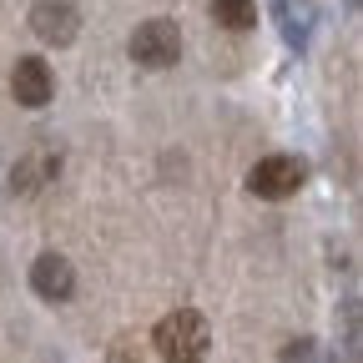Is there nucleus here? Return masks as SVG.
<instances>
[{
  "instance_id": "nucleus-1",
  "label": "nucleus",
  "mask_w": 363,
  "mask_h": 363,
  "mask_svg": "<svg viewBox=\"0 0 363 363\" xmlns=\"http://www.w3.org/2000/svg\"><path fill=\"white\" fill-rule=\"evenodd\" d=\"M152 343L167 363H202L207 348H212V328H207V318L197 308H177L152 328Z\"/></svg>"
},
{
  "instance_id": "nucleus-2",
  "label": "nucleus",
  "mask_w": 363,
  "mask_h": 363,
  "mask_svg": "<svg viewBox=\"0 0 363 363\" xmlns=\"http://www.w3.org/2000/svg\"><path fill=\"white\" fill-rule=\"evenodd\" d=\"M177 56H182V30H177V21H142L131 30V61L136 66H147V71H167V66H177Z\"/></svg>"
},
{
  "instance_id": "nucleus-3",
  "label": "nucleus",
  "mask_w": 363,
  "mask_h": 363,
  "mask_svg": "<svg viewBox=\"0 0 363 363\" xmlns=\"http://www.w3.org/2000/svg\"><path fill=\"white\" fill-rule=\"evenodd\" d=\"M303 177H308V167H303L298 157L272 152V157H262V162L247 172V192H257V197H267V202H283V197H293V192L303 187Z\"/></svg>"
},
{
  "instance_id": "nucleus-4",
  "label": "nucleus",
  "mask_w": 363,
  "mask_h": 363,
  "mask_svg": "<svg viewBox=\"0 0 363 363\" xmlns=\"http://www.w3.org/2000/svg\"><path fill=\"white\" fill-rule=\"evenodd\" d=\"M30 30L45 45H71L76 30H81V16H76L71 0H35L30 6Z\"/></svg>"
},
{
  "instance_id": "nucleus-5",
  "label": "nucleus",
  "mask_w": 363,
  "mask_h": 363,
  "mask_svg": "<svg viewBox=\"0 0 363 363\" xmlns=\"http://www.w3.org/2000/svg\"><path fill=\"white\" fill-rule=\"evenodd\" d=\"M30 288H35L45 303H66V298L76 293V267H71V257L40 252V257L30 262Z\"/></svg>"
},
{
  "instance_id": "nucleus-6",
  "label": "nucleus",
  "mask_w": 363,
  "mask_h": 363,
  "mask_svg": "<svg viewBox=\"0 0 363 363\" xmlns=\"http://www.w3.org/2000/svg\"><path fill=\"white\" fill-rule=\"evenodd\" d=\"M11 91H16L21 106H45L56 96V76H51V66L40 56H21L16 71H11Z\"/></svg>"
},
{
  "instance_id": "nucleus-7",
  "label": "nucleus",
  "mask_w": 363,
  "mask_h": 363,
  "mask_svg": "<svg viewBox=\"0 0 363 363\" xmlns=\"http://www.w3.org/2000/svg\"><path fill=\"white\" fill-rule=\"evenodd\" d=\"M56 172H61V162H56V157H45V152H35V157H26V162L16 167V177H11V187H16V192H35L40 182H51Z\"/></svg>"
},
{
  "instance_id": "nucleus-8",
  "label": "nucleus",
  "mask_w": 363,
  "mask_h": 363,
  "mask_svg": "<svg viewBox=\"0 0 363 363\" xmlns=\"http://www.w3.org/2000/svg\"><path fill=\"white\" fill-rule=\"evenodd\" d=\"M212 16L227 30H252L257 26V0H212Z\"/></svg>"
},
{
  "instance_id": "nucleus-9",
  "label": "nucleus",
  "mask_w": 363,
  "mask_h": 363,
  "mask_svg": "<svg viewBox=\"0 0 363 363\" xmlns=\"http://www.w3.org/2000/svg\"><path fill=\"white\" fill-rule=\"evenodd\" d=\"M283 363H323V348H318L313 338H303V343H288V348H283Z\"/></svg>"
}]
</instances>
